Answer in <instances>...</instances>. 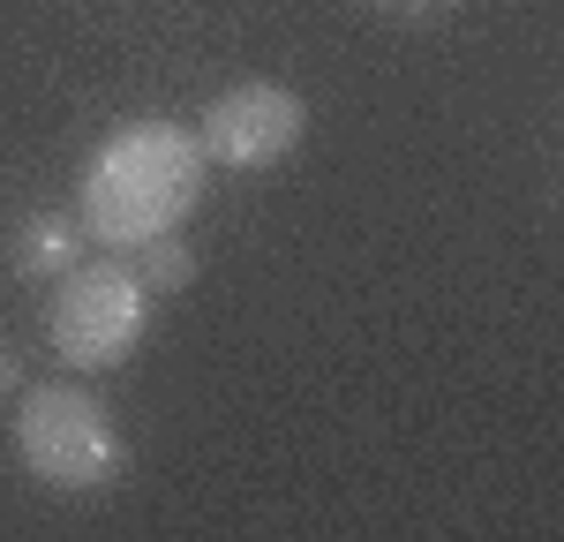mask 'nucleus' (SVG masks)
<instances>
[{"label": "nucleus", "instance_id": "nucleus-7", "mask_svg": "<svg viewBox=\"0 0 564 542\" xmlns=\"http://www.w3.org/2000/svg\"><path fill=\"white\" fill-rule=\"evenodd\" d=\"M15 384H23V369H15V355H8V347H0V400H8V392H15Z\"/></svg>", "mask_w": 564, "mask_h": 542}, {"label": "nucleus", "instance_id": "nucleus-6", "mask_svg": "<svg viewBox=\"0 0 564 542\" xmlns=\"http://www.w3.org/2000/svg\"><path fill=\"white\" fill-rule=\"evenodd\" d=\"M135 279H143V294L151 302H166V294H181L188 279H196V241L181 234V226H166V234H151V241H135Z\"/></svg>", "mask_w": 564, "mask_h": 542}, {"label": "nucleus", "instance_id": "nucleus-8", "mask_svg": "<svg viewBox=\"0 0 564 542\" xmlns=\"http://www.w3.org/2000/svg\"><path fill=\"white\" fill-rule=\"evenodd\" d=\"M391 8H422V0H391Z\"/></svg>", "mask_w": 564, "mask_h": 542}, {"label": "nucleus", "instance_id": "nucleus-2", "mask_svg": "<svg viewBox=\"0 0 564 542\" xmlns=\"http://www.w3.org/2000/svg\"><path fill=\"white\" fill-rule=\"evenodd\" d=\"M15 459H23L31 483L84 497L106 490L129 467V445H121L113 406L90 400L84 384H31L15 406Z\"/></svg>", "mask_w": 564, "mask_h": 542}, {"label": "nucleus", "instance_id": "nucleus-3", "mask_svg": "<svg viewBox=\"0 0 564 542\" xmlns=\"http://www.w3.org/2000/svg\"><path fill=\"white\" fill-rule=\"evenodd\" d=\"M143 324H151V294L129 264H76L53 279V355L68 369H121L143 347Z\"/></svg>", "mask_w": 564, "mask_h": 542}, {"label": "nucleus", "instance_id": "nucleus-4", "mask_svg": "<svg viewBox=\"0 0 564 542\" xmlns=\"http://www.w3.org/2000/svg\"><path fill=\"white\" fill-rule=\"evenodd\" d=\"M308 129V106L302 90L286 84H226L204 106V129H196V143H204V159L212 166H234V174H257V166H279L294 143H302Z\"/></svg>", "mask_w": 564, "mask_h": 542}, {"label": "nucleus", "instance_id": "nucleus-5", "mask_svg": "<svg viewBox=\"0 0 564 542\" xmlns=\"http://www.w3.org/2000/svg\"><path fill=\"white\" fill-rule=\"evenodd\" d=\"M8 257H15L23 279H61V271L84 264V219H68V212H31V219L15 226Z\"/></svg>", "mask_w": 564, "mask_h": 542}, {"label": "nucleus", "instance_id": "nucleus-1", "mask_svg": "<svg viewBox=\"0 0 564 542\" xmlns=\"http://www.w3.org/2000/svg\"><path fill=\"white\" fill-rule=\"evenodd\" d=\"M204 188V143L181 121H129L98 143V159L84 166V234H98L106 249H135L151 234L188 219Z\"/></svg>", "mask_w": 564, "mask_h": 542}]
</instances>
